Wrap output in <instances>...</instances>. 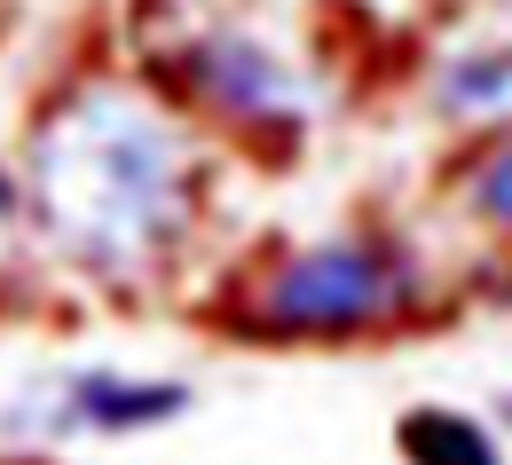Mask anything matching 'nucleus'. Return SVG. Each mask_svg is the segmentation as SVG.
Returning <instances> with one entry per match:
<instances>
[{"mask_svg":"<svg viewBox=\"0 0 512 465\" xmlns=\"http://www.w3.org/2000/svg\"><path fill=\"white\" fill-rule=\"evenodd\" d=\"M24 205L71 268L142 276L190 229V142L127 87H79L32 127Z\"/></svg>","mask_w":512,"mask_h":465,"instance_id":"1","label":"nucleus"},{"mask_svg":"<svg viewBox=\"0 0 512 465\" xmlns=\"http://www.w3.org/2000/svg\"><path fill=\"white\" fill-rule=\"evenodd\" d=\"M410 300H418V268H410L402 245H386V237H323V245L284 253L260 276L245 316L284 339H331V332L394 324Z\"/></svg>","mask_w":512,"mask_h":465,"instance_id":"2","label":"nucleus"},{"mask_svg":"<svg viewBox=\"0 0 512 465\" xmlns=\"http://www.w3.org/2000/svg\"><path fill=\"white\" fill-rule=\"evenodd\" d=\"M182 87L245 134H300L316 119V87L253 32H197L182 48Z\"/></svg>","mask_w":512,"mask_h":465,"instance_id":"3","label":"nucleus"},{"mask_svg":"<svg viewBox=\"0 0 512 465\" xmlns=\"http://www.w3.org/2000/svg\"><path fill=\"white\" fill-rule=\"evenodd\" d=\"M174 410H190V387H174V379L71 371V379H56L48 402L24 410V418L48 426V434H134V426H158V418H174Z\"/></svg>","mask_w":512,"mask_h":465,"instance_id":"4","label":"nucleus"},{"mask_svg":"<svg viewBox=\"0 0 512 465\" xmlns=\"http://www.w3.org/2000/svg\"><path fill=\"white\" fill-rule=\"evenodd\" d=\"M434 111L465 119V127H505L512 119V32L442 56V71H434Z\"/></svg>","mask_w":512,"mask_h":465,"instance_id":"5","label":"nucleus"},{"mask_svg":"<svg viewBox=\"0 0 512 465\" xmlns=\"http://www.w3.org/2000/svg\"><path fill=\"white\" fill-rule=\"evenodd\" d=\"M402 458L410 465H497V442L457 410H410L402 418Z\"/></svg>","mask_w":512,"mask_h":465,"instance_id":"6","label":"nucleus"},{"mask_svg":"<svg viewBox=\"0 0 512 465\" xmlns=\"http://www.w3.org/2000/svg\"><path fill=\"white\" fill-rule=\"evenodd\" d=\"M465 205H473L481 221L512 229V134L497 142V150H481V158L465 166Z\"/></svg>","mask_w":512,"mask_h":465,"instance_id":"7","label":"nucleus"},{"mask_svg":"<svg viewBox=\"0 0 512 465\" xmlns=\"http://www.w3.org/2000/svg\"><path fill=\"white\" fill-rule=\"evenodd\" d=\"M8 253H16V198H8V174H0V276H8Z\"/></svg>","mask_w":512,"mask_h":465,"instance_id":"8","label":"nucleus"},{"mask_svg":"<svg viewBox=\"0 0 512 465\" xmlns=\"http://www.w3.org/2000/svg\"><path fill=\"white\" fill-rule=\"evenodd\" d=\"M505 426H512V395H505Z\"/></svg>","mask_w":512,"mask_h":465,"instance_id":"9","label":"nucleus"}]
</instances>
